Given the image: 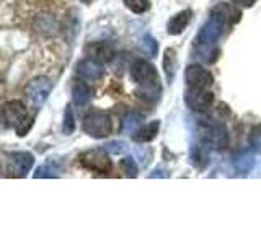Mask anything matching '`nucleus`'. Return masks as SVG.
<instances>
[{"instance_id":"1a4fd4ad","label":"nucleus","mask_w":261,"mask_h":244,"mask_svg":"<svg viewBox=\"0 0 261 244\" xmlns=\"http://www.w3.org/2000/svg\"><path fill=\"white\" fill-rule=\"evenodd\" d=\"M185 80L188 86L191 88H209L212 85V81H214V77H212V73L207 69L191 64L185 70Z\"/></svg>"},{"instance_id":"20e7f679","label":"nucleus","mask_w":261,"mask_h":244,"mask_svg":"<svg viewBox=\"0 0 261 244\" xmlns=\"http://www.w3.org/2000/svg\"><path fill=\"white\" fill-rule=\"evenodd\" d=\"M80 165L88 171L100 174H108L113 169V163L108 157V151L105 148H95V150H87L80 155Z\"/></svg>"},{"instance_id":"423d86ee","label":"nucleus","mask_w":261,"mask_h":244,"mask_svg":"<svg viewBox=\"0 0 261 244\" xmlns=\"http://www.w3.org/2000/svg\"><path fill=\"white\" fill-rule=\"evenodd\" d=\"M2 119L4 124L8 129H20L24 122L28 120V111L20 100L7 101L2 108Z\"/></svg>"},{"instance_id":"9b49d317","label":"nucleus","mask_w":261,"mask_h":244,"mask_svg":"<svg viewBox=\"0 0 261 244\" xmlns=\"http://www.w3.org/2000/svg\"><path fill=\"white\" fill-rule=\"evenodd\" d=\"M77 73L85 80H100L105 75V70L101 67L100 62H96L93 59H85V60H80L77 64Z\"/></svg>"},{"instance_id":"5701e85b","label":"nucleus","mask_w":261,"mask_h":244,"mask_svg":"<svg viewBox=\"0 0 261 244\" xmlns=\"http://www.w3.org/2000/svg\"><path fill=\"white\" fill-rule=\"evenodd\" d=\"M57 169L51 165V163H46V165L39 166L35 173V177H56Z\"/></svg>"},{"instance_id":"2eb2a0df","label":"nucleus","mask_w":261,"mask_h":244,"mask_svg":"<svg viewBox=\"0 0 261 244\" xmlns=\"http://www.w3.org/2000/svg\"><path fill=\"white\" fill-rule=\"evenodd\" d=\"M159 129H160V120H152L149 124H145L144 127H141L137 132L133 135V138L139 143H147V142H152L155 137L159 134Z\"/></svg>"},{"instance_id":"f8f14e48","label":"nucleus","mask_w":261,"mask_h":244,"mask_svg":"<svg viewBox=\"0 0 261 244\" xmlns=\"http://www.w3.org/2000/svg\"><path fill=\"white\" fill-rule=\"evenodd\" d=\"M191 16H193L191 8H186V10L173 15L168 20V23H167V33H168V35H171V36L181 35V33L185 31V28L188 26V24H190Z\"/></svg>"},{"instance_id":"f03ea898","label":"nucleus","mask_w":261,"mask_h":244,"mask_svg":"<svg viewBox=\"0 0 261 244\" xmlns=\"http://www.w3.org/2000/svg\"><path fill=\"white\" fill-rule=\"evenodd\" d=\"M227 20H228V8L225 5H219L216 8H212L209 18L202 24V28L199 29L198 39H196L198 47L206 49V51H209L211 47H214L219 38L222 36Z\"/></svg>"},{"instance_id":"f257e3e1","label":"nucleus","mask_w":261,"mask_h":244,"mask_svg":"<svg viewBox=\"0 0 261 244\" xmlns=\"http://www.w3.org/2000/svg\"><path fill=\"white\" fill-rule=\"evenodd\" d=\"M130 80L134 81L137 88V95L147 101H155L160 96V80L155 67L144 59H139L130 67Z\"/></svg>"},{"instance_id":"ddd939ff","label":"nucleus","mask_w":261,"mask_h":244,"mask_svg":"<svg viewBox=\"0 0 261 244\" xmlns=\"http://www.w3.org/2000/svg\"><path fill=\"white\" fill-rule=\"evenodd\" d=\"M87 54L90 55V59H93L100 64H108L113 60L114 57V51L110 44L105 43H93L87 47Z\"/></svg>"},{"instance_id":"a211bd4d","label":"nucleus","mask_w":261,"mask_h":244,"mask_svg":"<svg viewBox=\"0 0 261 244\" xmlns=\"http://www.w3.org/2000/svg\"><path fill=\"white\" fill-rule=\"evenodd\" d=\"M163 69H165V75L168 78V81H171L175 78L176 73V52L175 49H167L165 55H163Z\"/></svg>"},{"instance_id":"412c9836","label":"nucleus","mask_w":261,"mask_h":244,"mask_svg":"<svg viewBox=\"0 0 261 244\" xmlns=\"http://www.w3.org/2000/svg\"><path fill=\"white\" fill-rule=\"evenodd\" d=\"M119 166L122 169V173H124L127 177H136L137 176V165H136V161L134 158H130V157H126V158H122L119 161Z\"/></svg>"},{"instance_id":"dca6fc26","label":"nucleus","mask_w":261,"mask_h":244,"mask_svg":"<svg viewBox=\"0 0 261 244\" xmlns=\"http://www.w3.org/2000/svg\"><path fill=\"white\" fill-rule=\"evenodd\" d=\"M142 120H144V116L141 112H136V111H133V112H129V114H126L124 116V119H122V132H126V134H136L139 129H141L142 126Z\"/></svg>"},{"instance_id":"9d476101","label":"nucleus","mask_w":261,"mask_h":244,"mask_svg":"<svg viewBox=\"0 0 261 244\" xmlns=\"http://www.w3.org/2000/svg\"><path fill=\"white\" fill-rule=\"evenodd\" d=\"M202 135H204V140H206V143L212 145L214 148L222 150L228 145V134H227V129L222 124L206 126Z\"/></svg>"},{"instance_id":"4be33fe9","label":"nucleus","mask_w":261,"mask_h":244,"mask_svg":"<svg viewBox=\"0 0 261 244\" xmlns=\"http://www.w3.org/2000/svg\"><path fill=\"white\" fill-rule=\"evenodd\" d=\"M142 49L150 57H155V55H157V52H159V43H157V39H153L150 35H145L142 38Z\"/></svg>"},{"instance_id":"f3484780","label":"nucleus","mask_w":261,"mask_h":244,"mask_svg":"<svg viewBox=\"0 0 261 244\" xmlns=\"http://www.w3.org/2000/svg\"><path fill=\"white\" fill-rule=\"evenodd\" d=\"M72 98H73V103L79 104V106H84L90 101V98H92V88H90L87 83L84 81H80L72 89Z\"/></svg>"},{"instance_id":"6ab92c4d","label":"nucleus","mask_w":261,"mask_h":244,"mask_svg":"<svg viewBox=\"0 0 261 244\" xmlns=\"http://www.w3.org/2000/svg\"><path fill=\"white\" fill-rule=\"evenodd\" d=\"M122 2L130 12L137 15L145 13L150 8V0H122Z\"/></svg>"},{"instance_id":"393cba45","label":"nucleus","mask_w":261,"mask_h":244,"mask_svg":"<svg viewBox=\"0 0 261 244\" xmlns=\"http://www.w3.org/2000/svg\"><path fill=\"white\" fill-rule=\"evenodd\" d=\"M250 142H251L253 150L261 155V126L253 129V132L250 135Z\"/></svg>"},{"instance_id":"7ed1b4c3","label":"nucleus","mask_w":261,"mask_h":244,"mask_svg":"<svg viewBox=\"0 0 261 244\" xmlns=\"http://www.w3.org/2000/svg\"><path fill=\"white\" fill-rule=\"evenodd\" d=\"M82 130L93 138H105L113 132V120L110 114L103 111H92L84 117Z\"/></svg>"},{"instance_id":"b1692460","label":"nucleus","mask_w":261,"mask_h":244,"mask_svg":"<svg viewBox=\"0 0 261 244\" xmlns=\"http://www.w3.org/2000/svg\"><path fill=\"white\" fill-rule=\"evenodd\" d=\"M103 148L108 151V153H113V155H121L122 151H126V143L124 142H121V140H114V142H110V143H106Z\"/></svg>"},{"instance_id":"0eeeda50","label":"nucleus","mask_w":261,"mask_h":244,"mask_svg":"<svg viewBox=\"0 0 261 244\" xmlns=\"http://www.w3.org/2000/svg\"><path fill=\"white\" fill-rule=\"evenodd\" d=\"M7 158L8 171L16 177L27 176V173H30V169L33 168V163H35V157L28 151H10L7 153Z\"/></svg>"},{"instance_id":"39448f33","label":"nucleus","mask_w":261,"mask_h":244,"mask_svg":"<svg viewBox=\"0 0 261 244\" xmlns=\"http://www.w3.org/2000/svg\"><path fill=\"white\" fill-rule=\"evenodd\" d=\"M51 92H53V83L46 77H38L35 80H31L27 85V88H24V95L28 96V100L35 109H39L46 103Z\"/></svg>"},{"instance_id":"aec40b11","label":"nucleus","mask_w":261,"mask_h":244,"mask_svg":"<svg viewBox=\"0 0 261 244\" xmlns=\"http://www.w3.org/2000/svg\"><path fill=\"white\" fill-rule=\"evenodd\" d=\"M62 130H64L65 135H70V134H73V130H75V117H73V112H72L70 106H65Z\"/></svg>"},{"instance_id":"4468645a","label":"nucleus","mask_w":261,"mask_h":244,"mask_svg":"<svg viewBox=\"0 0 261 244\" xmlns=\"http://www.w3.org/2000/svg\"><path fill=\"white\" fill-rule=\"evenodd\" d=\"M232 163L237 173L248 174L253 169V166H255V157H253V153L250 150H240L233 155Z\"/></svg>"},{"instance_id":"a878e982","label":"nucleus","mask_w":261,"mask_h":244,"mask_svg":"<svg viewBox=\"0 0 261 244\" xmlns=\"http://www.w3.org/2000/svg\"><path fill=\"white\" fill-rule=\"evenodd\" d=\"M237 5H242V7H251L256 0H233Z\"/></svg>"},{"instance_id":"6e6552de","label":"nucleus","mask_w":261,"mask_h":244,"mask_svg":"<svg viewBox=\"0 0 261 244\" xmlns=\"http://www.w3.org/2000/svg\"><path fill=\"white\" fill-rule=\"evenodd\" d=\"M185 103L193 111H206L214 103V95L206 88H188L185 95Z\"/></svg>"}]
</instances>
